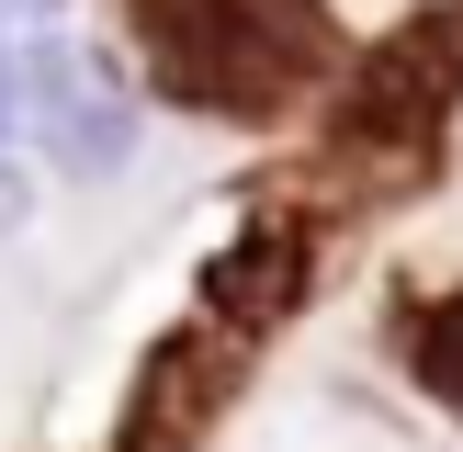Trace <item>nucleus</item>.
<instances>
[{
  "mask_svg": "<svg viewBox=\"0 0 463 452\" xmlns=\"http://www.w3.org/2000/svg\"><path fill=\"white\" fill-rule=\"evenodd\" d=\"M158 102L215 125H283L328 80V0H125Z\"/></svg>",
  "mask_w": 463,
  "mask_h": 452,
  "instance_id": "nucleus-1",
  "label": "nucleus"
},
{
  "mask_svg": "<svg viewBox=\"0 0 463 452\" xmlns=\"http://www.w3.org/2000/svg\"><path fill=\"white\" fill-rule=\"evenodd\" d=\"M12 125L45 136V170L102 181V170H125V147H136V90L113 80V57H90L80 34L34 23V45L12 57Z\"/></svg>",
  "mask_w": 463,
  "mask_h": 452,
  "instance_id": "nucleus-2",
  "label": "nucleus"
},
{
  "mask_svg": "<svg viewBox=\"0 0 463 452\" xmlns=\"http://www.w3.org/2000/svg\"><path fill=\"white\" fill-rule=\"evenodd\" d=\"M238 351L249 339L226 328L215 306H203L193 328H170L147 351V373H136V396H125V452H193L203 429L226 419V396H238Z\"/></svg>",
  "mask_w": 463,
  "mask_h": 452,
  "instance_id": "nucleus-3",
  "label": "nucleus"
},
{
  "mask_svg": "<svg viewBox=\"0 0 463 452\" xmlns=\"http://www.w3.org/2000/svg\"><path fill=\"white\" fill-rule=\"evenodd\" d=\"M441 102H452V57H441V34H419V45H384L373 68L351 80V113H339V147L351 158H384L396 170L407 147H419L430 125H441Z\"/></svg>",
  "mask_w": 463,
  "mask_h": 452,
  "instance_id": "nucleus-4",
  "label": "nucleus"
},
{
  "mask_svg": "<svg viewBox=\"0 0 463 452\" xmlns=\"http://www.w3.org/2000/svg\"><path fill=\"white\" fill-rule=\"evenodd\" d=\"M294 294H306V215H260V226H238V238L215 249V271H203V306H215L238 339L283 328Z\"/></svg>",
  "mask_w": 463,
  "mask_h": 452,
  "instance_id": "nucleus-5",
  "label": "nucleus"
},
{
  "mask_svg": "<svg viewBox=\"0 0 463 452\" xmlns=\"http://www.w3.org/2000/svg\"><path fill=\"white\" fill-rule=\"evenodd\" d=\"M396 339H407V373L463 419V283H452V294H419V306L396 316Z\"/></svg>",
  "mask_w": 463,
  "mask_h": 452,
  "instance_id": "nucleus-6",
  "label": "nucleus"
},
{
  "mask_svg": "<svg viewBox=\"0 0 463 452\" xmlns=\"http://www.w3.org/2000/svg\"><path fill=\"white\" fill-rule=\"evenodd\" d=\"M68 0H0V23H57Z\"/></svg>",
  "mask_w": 463,
  "mask_h": 452,
  "instance_id": "nucleus-7",
  "label": "nucleus"
},
{
  "mask_svg": "<svg viewBox=\"0 0 463 452\" xmlns=\"http://www.w3.org/2000/svg\"><path fill=\"white\" fill-rule=\"evenodd\" d=\"M0 136H12V34H0Z\"/></svg>",
  "mask_w": 463,
  "mask_h": 452,
  "instance_id": "nucleus-8",
  "label": "nucleus"
}]
</instances>
